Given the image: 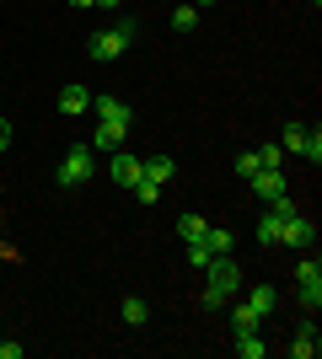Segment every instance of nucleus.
I'll return each instance as SVG.
<instances>
[{
    "mask_svg": "<svg viewBox=\"0 0 322 359\" xmlns=\"http://www.w3.org/2000/svg\"><path fill=\"white\" fill-rule=\"evenodd\" d=\"M236 290H242V269H236V257H210L204 263V290H199V306H226V300H236Z\"/></svg>",
    "mask_w": 322,
    "mask_h": 359,
    "instance_id": "obj_1",
    "label": "nucleus"
},
{
    "mask_svg": "<svg viewBox=\"0 0 322 359\" xmlns=\"http://www.w3.org/2000/svg\"><path fill=\"white\" fill-rule=\"evenodd\" d=\"M129 38H135V22H119V27H107V32H92V38H86V54H92L97 65H107L129 48Z\"/></svg>",
    "mask_w": 322,
    "mask_h": 359,
    "instance_id": "obj_2",
    "label": "nucleus"
},
{
    "mask_svg": "<svg viewBox=\"0 0 322 359\" xmlns=\"http://www.w3.org/2000/svg\"><path fill=\"white\" fill-rule=\"evenodd\" d=\"M97 172V150L92 145H70V156L60 161V188H81Z\"/></svg>",
    "mask_w": 322,
    "mask_h": 359,
    "instance_id": "obj_3",
    "label": "nucleus"
},
{
    "mask_svg": "<svg viewBox=\"0 0 322 359\" xmlns=\"http://www.w3.org/2000/svg\"><path fill=\"white\" fill-rule=\"evenodd\" d=\"M279 145L290 150V156H307L311 166H322V135H317V129H307V123H285Z\"/></svg>",
    "mask_w": 322,
    "mask_h": 359,
    "instance_id": "obj_4",
    "label": "nucleus"
},
{
    "mask_svg": "<svg viewBox=\"0 0 322 359\" xmlns=\"http://www.w3.org/2000/svg\"><path fill=\"white\" fill-rule=\"evenodd\" d=\"M311 241H317V225L311 215H285V231H279V247H295V252H311Z\"/></svg>",
    "mask_w": 322,
    "mask_h": 359,
    "instance_id": "obj_5",
    "label": "nucleus"
},
{
    "mask_svg": "<svg viewBox=\"0 0 322 359\" xmlns=\"http://www.w3.org/2000/svg\"><path fill=\"white\" fill-rule=\"evenodd\" d=\"M295 279H301V306H307V316H311L322 306V263H317V257H301Z\"/></svg>",
    "mask_w": 322,
    "mask_h": 359,
    "instance_id": "obj_6",
    "label": "nucleus"
},
{
    "mask_svg": "<svg viewBox=\"0 0 322 359\" xmlns=\"http://www.w3.org/2000/svg\"><path fill=\"white\" fill-rule=\"evenodd\" d=\"M247 182H253V194H258L263 204H274L279 194H290V188H285V172H279V166H258V172H253Z\"/></svg>",
    "mask_w": 322,
    "mask_h": 359,
    "instance_id": "obj_7",
    "label": "nucleus"
},
{
    "mask_svg": "<svg viewBox=\"0 0 322 359\" xmlns=\"http://www.w3.org/2000/svg\"><path fill=\"white\" fill-rule=\"evenodd\" d=\"M97 118H107V123H135V107L123 102V97H97Z\"/></svg>",
    "mask_w": 322,
    "mask_h": 359,
    "instance_id": "obj_8",
    "label": "nucleus"
},
{
    "mask_svg": "<svg viewBox=\"0 0 322 359\" xmlns=\"http://www.w3.org/2000/svg\"><path fill=\"white\" fill-rule=\"evenodd\" d=\"M107 177L119 182V188H135V182H140V161H135V156H123V150H113V166H107Z\"/></svg>",
    "mask_w": 322,
    "mask_h": 359,
    "instance_id": "obj_9",
    "label": "nucleus"
},
{
    "mask_svg": "<svg viewBox=\"0 0 322 359\" xmlns=\"http://www.w3.org/2000/svg\"><path fill=\"white\" fill-rule=\"evenodd\" d=\"M123 135H129V129H123V123H107V118H97V135H92V150H97V156H102V150H119V145H123Z\"/></svg>",
    "mask_w": 322,
    "mask_h": 359,
    "instance_id": "obj_10",
    "label": "nucleus"
},
{
    "mask_svg": "<svg viewBox=\"0 0 322 359\" xmlns=\"http://www.w3.org/2000/svg\"><path fill=\"white\" fill-rule=\"evenodd\" d=\"M86 107H92V91H86V86H65L60 91V113H65V118H81Z\"/></svg>",
    "mask_w": 322,
    "mask_h": 359,
    "instance_id": "obj_11",
    "label": "nucleus"
},
{
    "mask_svg": "<svg viewBox=\"0 0 322 359\" xmlns=\"http://www.w3.org/2000/svg\"><path fill=\"white\" fill-rule=\"evenodd\" d=\"M199 247H204L210 257H226V252H236V236H231V231H220V225H210V231L199 236Z\"/></svg>",
    "mask_w": 322,
    "mask_h": 359,
    "instance_id": "obj_12",
    "label": "nucleus"
},
{
    "mask_svg": "<svg viewBox=\"0 0 322 359\" xmlns=\"http://www.w3.org/2000/svg\"><path fill=\"white\" fill-rule=\"evenodd\" d=\"M317 348H322V332L307 322V327H301V332L290 338V354H295V359H317Z\"/></svg>",
    "mask_w": 322,
    "mask_h": 359,
    "instance_id": "obj_13",
    "label": "nucleus"
},
{
    "mask_svg": "<svg viewBox=\"0 0 322 359\" xmlns=\"http://www.w3.org/2000/svg\"><path fill=\"white\" fill-rule=\"evenodd\" d=\"M172 172H177L172 156H151V161H140V177H145V182H161V188L172 182Z\"/></svg>",
    "mask_w": 322,
    "mask_h": 359,
    "instance_id": "obj_14",
    "label": "nucleus"
},
{
    "mask_svg": "<svg viewBox=\"0 0 322 359\" xmlns=\"http://www.w3.org/2000/svg\"><path fill=\"white\" fill-rule=\"evenodd\" d=\"M247 306H253V311L269 322V316H274V306H279V290H274V285H258L253 295H247Z\"/></svg>",
    "mask_w": 322,
    "mask_h": 359,
    "instance_id": "obj_15",
    "label": "nucleus"
},
{
    "mask_svg": "<svg viewBox=\"0 0 322 359\" xmlns=\"http://www.w3.org/2000/svg\"><path fill=\"white\" fill-rule=\"evenodd\" d=\"M279 231H285V215L269 210V215L258 220V241H263V247H279Z\"/></svg>",
    "mask_w": 322,
    "mask_h": 359,
    "instance_id": "obj_16",
    "label": "nucleus"
},
{
    "mask_svg": "<svg viewBox=\"0 0 322 359\" xmlns=\"http://www.w3.org/2000/svg\"><path fill=\"white\" fill-rule=\"evenodd\" d=\"M263 316L253 311V306H231V332H258Z\"/></svg>",
    "mask_w": 322,
    "mask_h": 359,
    "instance_id": "obj_17",
    "label": "nucleus"
},
{
    "mask_svg": "<svg viewBox=\"0 0 322 359\" xmlns=\"http://www.w3.org/2000/svg\"><path fill=\"white\" fill-rule=\"evenodd\" d=\"M236 354H242V359H263V354H269L263 332H236Z\"/></svg>",
    "mask_w": 322,
    "mask_h": 359,
    "instance_id": "obj_18",
    "label": "nucleus"
},
{
    "mask_svg": "<svg viewBox=\"0 0 322 359\" xmlns=\"http://www.w3.org/2000/svg\"><path fill=\"white\" fill-rule=\"evenodd\" d=\"M204 231H210V220H204V215H183V220H177V236H183V247H188V241H199Z\"/></svg>",
    "mask_w": 322,
    "mask_h": 359,
    "instance_id": "obj_19",
    "label": "nucleus"
},
{
    "mask_svg": "<svg viewBox=\"0 0 322 359\" xmlns=\"http://www.w3.org/2000/svg\"><path fill=\"white\" fill-rule=\"evenodd\" d=\"M123 322H129V327H145V322H151V306H145L140 295H129L123 300Z\"/></svg>",
    "mask_w": 322,
    "mask_h": 359,
    "instance_id": "obj_20",
    "label": "nucleus"
},
{
    "mask_svg": "<svg viewBox=\"0 0 322 359\" xmlns=\"http://www.w3.org/2000/svg\"><path fill=\"white\" fill-rule=\"evenodd\" d=\"M172 27H177V32H194V27H199V6H177V11H172Z\"/></svg>",
    "mask_w": 322,
    "mask_h": 359,
    "instance_id": "obj_21",
    "label": "nucleus"
},
{
    "mask_svg": "<svg viewBox=\"0 0 322 359\" xmlns=\"http://www.w3.org/2000/svg\"><path fill=\"white\" fill-rule=\"evenodd\" d=\"M258 161H263V166H279V161H285V145H279V140H269V145H258Z\"/></svg>",
    "mask_w": 322,
    "mask_h": 359,
    "instance_id": "obj_22",
    "label": "nucleus"
},
{
    "mask_svg": "<svg viewBox=\"0 0 322 359\" xmlns=\"http://www.w3.org/2000/svg\"><path fill=\"white\" fill-rule=\"evenodd\" d=\"M258 150H242V156H236V177H253V172H258Z\"/></svg>",
    "mask_w": 322,
    "mask_h": 359,
    "instance_id": "obj_23",
    "label": "nucleus"
},
{
    "mask_svg": "<svg viewBox=\"0 0 322 359\" xmlns=\"http://www.w3.org/2000/svg\"><path fill=\"white\" fill-rule=\"evenodd\" d=\"M135 198H140V204H156V198H161V182H145V177H140L135 182Z\"/></svg>",
    "mask_w": 322,
    "mask_h": 359,
    "instance_id": "obj_24",
    "label": "nucleus"
},
{
    "mask_svg": "<svg viewBox=\"0 0 322 359\" xmlns=\"http://www.w3.org/2000/svg\"><path fill=\"white\" fill-rule=\"evenodd\" d=\"M0 359H22V344H0Z\"/></svg>",
    "mask_w": 322,
    "mask_h": 359,
    "instance_id": "obj_25",
    "label": "nucleus"
},
{
    "mask_svg": "<svg viewBox=\"0 0 322 359\" xmlns=\"http://www.w3.org/2000/svg\"><path fill=\"white\" fill-rule=\"evenodd\" d=\"M6 145H11V123L0 118V150H6Z\"/></svg>",
    "mask_w": 322,
    "mask_h": 359,
    "instance_id": "obj_26",
    "label": "nucleus"
},
{
    "mask_svg": "<svg viewBox=\"0 0 322 359\" xmlns=\"http://www.w3.org/2000/svg\"><path fill=\"white\" fill-rule=\"evenodd\" d=\"M97 6H102V11H113V6H123V0H97Z\"/></svg>",
    "mask_w": 322,
    "mask_h": 359,
    "instance_id": "obj_27",
    "label": "nucleus"
},
{
    "mask_svg": "<svg viewBox=\"0 0 322 359\" xmlns=\"http://www.w3.org/2000/svg\"><path fill=\"white\" fill-rule=\"evenodd\" d=\"M70 6H97V0H70Z\"/></svg>",
    "mask_w": 322,
    "mask_h": 359,
    "instance_id": "obj_28",
    "label": "nucleus"
},
{
    "mask_svg": "<svg viewBox=\"0 0 322 359\" xmlns=\"http://www.w3.org/2000/svg\"><path fill=\"white\" fill-rule=\"evenodd\" d=\"M199 6H215V0H199Z\"/></svg>",
    "mask_w": 322,
    "mask_h": 359,
    "instance_id": "obj_29",
    "label": "nucleus"
}]
</instances>
